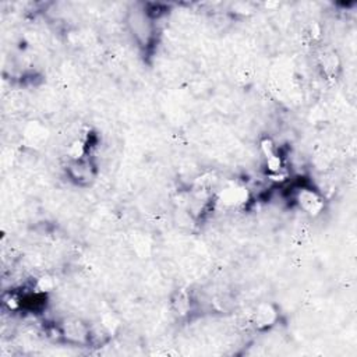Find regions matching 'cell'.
I'll list each match as a JSON object with an SVG mask.
<instances>
[{
    "label": "cell",
    "instance_id": "obj_3",
    "mask_svg": "<svg viewBox=\"0 0 357 357\" xmlns=\"http://www.w3.org/2000/svg\"><path fill=\"white\" fill-rule=\"evenodd\" d=\"M296 203L299 207L310 215H318L324 210V200L321 196L311 189H300L296 194Z\"/></svg>",
    "mask_w": 357,
    "mask_h": 357
},
{
    "label": "cell",
    "instance_id": "obj_4",
    "mask_svg": "<svg viewBox=\"0 0 357 357\" xmlns=\"http://www.w3.org/2000/svg\"><path fill=\"white\" fill-rule=\"evenodd\" d=\"M275 321V311L269 304H264L258 308L256 314V325L258 326H268Z\"/></svg>",
    "mask_w": 357,
    "mask_h": 357
},
{
    "label": "cell",
    "instance_id": "obj_2",
    "mask_svg": "<svg viewBox=\"0 0 357 357\" xmlns=\"http://www.w3.org/2000/svg\"><path fill=\"white\" fill-rule=\"evenodd\" d=\"M60 335L70 343L85 344L91 340V328L77 318H66L60 324Z\"/></svg>",
    "mask_w": 357,
    "mask_h": 357
},
{
    "label": "cell",
    "instance_id": "obj_1",
    "mask_svg": "<svg viewBox=\"0 0 357 357\" xmlns=\"http://www.w3.org/2000/svg\"><path fill=\"white\" fill-rule=\"evenodd\" d=\"M127 24L137 44L142 48H148L153 40V26L148 15L142 10L133 12L128 16Z\"/></svg>",
    "mask_w": 357,
    "mask_h": 357
}]
</instances>
